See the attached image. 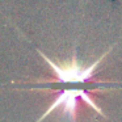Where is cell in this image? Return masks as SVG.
Masks as SVG:
<instances>
[{
  "label": "cell",
  "mask_w": 122,
  "mask_h": 122,
  "mask_svg": "<svg viewBox=\"0 0 122 122\" xmlns=\"http://www.w3.org/2000/svg\"><path fill=\"white\" fill-rule=\"evenodd\" d=\"M45 58V61L50 64V67L53 68V71L56 74L59 81L62 83H84L92 76L93 70L98 66L100 61L104 58V55L101 56L98 61H96L93 64H91L89 67H81L76 62V59H72L71 63L67 64H56L53 63L49 58H46L45 55H42Z\"/></svg>",
  "instance_id": "1"
},
{
  "label": "cell",
  "mask_w": 122,
  "mask_h": 122,
  "mask_svg": "<svg viewBox=\"0 0 122 122\" xmlns=\"http://www.w3.org/2000/svg\"><path fill=\"white\" fill-rule=\"evenodd\" d=\"M77 96H80V97H81L84 101H87V102L89 104V105L92 106L95 110H97L98 113H101L100 108H98V106L96 105L92 100H91V97L84 92V91H81V89H68V91H64L61 96H58V97H56V100L53 102V105H51L50 108L45 112V114L42 116V118H45L47 114H50L54 109H58L61 105H63L64 114H67V116H68L71 119H74L75 109H76V97H77ZM42 118H41V119H42Z\"/></svg>",
  "instance_id": "2"
}]
</instances>
